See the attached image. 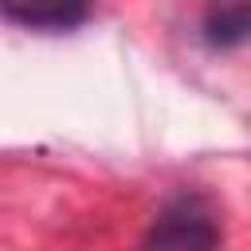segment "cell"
<instances>
[{
  "label": "cell",
  "mask_w": 251,
  "mask_h": 251,
  "mask_svg": "<svg viewBox=\"0 0 251 251\" xmlns=\"http://www.w3.org/2000/svg\"><path fill=\"white\" fill-rule=\"evenodd\" d=\"M145 251H220V227L204 200L180 196L173 200L149 231Z\"/></svg>",
  "instance_id": "cell-1"
},
{
  "label": "cell",
  "mask_w": 251,
  "mask_h": 251,
  "mask_svg": "<svg viewBox=\"0 0 251 251\" xmlns=\"http://www.w3.org/2000/svg\"><path fill=\"white\" fill-rule=\"evenodd\" d=\"M4 12L8 20H20L27 27H51V31H63L71 24H78L86 16L82 4L75 0H55V4H16V0H4Z\"/></svg>",
  "instance_id": "cell-2"
},
{
  "label": "cell",
  "mask_w": 251,
  "mask_h": 251,
  "mask_svg": "<svg viewBox=\"0 0 251 251\" xmlns=\"http://www.w3.org/2000/svg\"><path fill=\"white\" fill-rule=\"evenodd\" d=\"M204 39L212 47H235L251 39V4H224L204 16Z\"/></svg>",
  "instance_id": "cell-3"
}]
</instances>
